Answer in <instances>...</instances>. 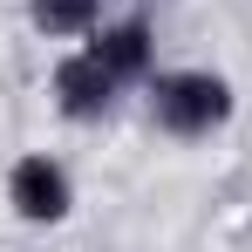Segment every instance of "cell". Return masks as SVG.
Returning <instances> with one entry per match:
<instances>
[{
	"mask_svg": "<svg viewBox=\"0 0 252 252\" xmlns=\"http://www.w3.org/2000/svg\"><path fill=\"white\" fill-rule=\"evenodd\" d=\"M150 116H157L170 136H211V129L232 116V89H225V75L184 68V75H164V82H157Z\"/></svg>",
	"mask_w": 252,
	"mask_h": 252,
	"instance_id": "cell-1",
	"label": "cell"
},
{
	"mask_svg": "<svg viewBox=\"0 0 252 252\" xmlns=\"http://www.w3.org/2000/svg\"><path fill=\"white\" fill-rule=\"evenodd\" d=\"M7 198L21 218H34V225H55L62 211H68V170L48 164V157H21L14 177H7Z\"/></svg>",
	"mask_w": 252,
	"mask_h": 252,
	"instance_id": "cell-2",
	"label": "cell"
},
{
	"mask_svg": "<svg viewBox=\"0 0 252 252\" xmlns=\"http://www.w3.org/2000/svg\"><path fill=\"white\" fill-rule=\"evenodd\" d=\"M89 55H95V62H102V68H109L116 82H129V75H143V68H150V28H143V21H123V28H102Z\"/></svg>",
	"mask_w": 252,
	"mask_h": 252,
	"instance_id": "cell-4",
	"label": "cell"
},
{
	"mask_svg": "<svg viewBox=\"0 0 252 252\" xmlns=\"http://www.w3.org/2000/svg\"><path fill=\"white\" fill-rule=\"evenodd\" d=\"M95 7H102V0H34L28 14H34L41 34H82L89 21H95Z\"/></svg>",
	"mask_w": 252,
	"mask_h": 252,
	"instance_id": "cell-5",
	"label": "cell"
},
{
	"mask_svg": "<svg viewBox=\"0 0 252 252\" xmlns=\"http://www.w3.org/2000/svg\"><path fill=\"white\" fill-rule=\"evenodd\" d=\"M109 95H116V75H109L95 55H68V62L55 68V102H62V116H75V123L109 116Z\"/></svg>",
	"mask_w": 252,
	"mask_h": 252,
	"instance_id": "cell-3",
	"label": "cell"
}]
</instances>
